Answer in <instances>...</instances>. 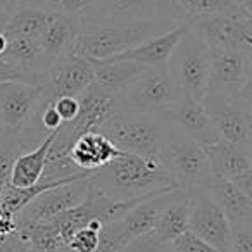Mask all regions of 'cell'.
<instances>
[{"mask_svg":"<svg viewBox=\"0 0 252 252\" xmlns=\"http://www.w3.org/2000/svg\"><path fill=\"white\" fill-rule=\"evenodd\" d=\"M88 185L114 202H140L156 193L176 189L161 161L123 152L88 175Z\"/></svg>","mask_w":252,"mask_h":252,"instance_id":"6da1fadb","label":"cell"},{"mask_svg":"<svg viewBox=\"0 0 252 252\" xmlns=\"http://www.w3.org/2000/svg\"><path fill=\"white\" fill-rule=\"evenodd\" d=\"M176 26L169 21L152 23H104L80 21L76 36L71 45V54L90 61L92 64L104 63L144 40L164 33Z\"/></svg>","mask_w":252,"mask_h":252,"instance_id":"7a4b0ae2","label":"cell"},{"mask_svg":"<svg viewBox=\"0 0 252 252\" xmlns=\"http://www.w3.org/2000/svg\"><path fill=\"white\" fill-rule=\"evenodd\" d=\"M97 131L104 133L119 151L159 161L166 126L159 112L140 114L116 111L98 126Z\"/></svg>","mask_w":252,"mask_h":252,"instance_id":"3957f363","label":"cell"},{"mask_svg":"<svg viewBox=\"0 0 252 252\" xmlns=\"http://www.w3.org/2000/svg\"><path fill=\"white\" fill-rule=\"evenodd\" d=\"M159 161L176 187L189 193L206 192L214 176L206 147L169 130L168 126L159 152Z\"/></svg>","mask_w":252,"mask_h":252,"instance_id":"277c9868","label":"cell"},{"mask_svg":"<svg viewBox=\"0 0 252 252\" xmlns=\"http://www.w3.org/2000/svg\"><path fill=\"white\" fill-rule=\"evenodd\" d=\"M169 74L182 97L200 100L206 94L211 69V50L199 33L189 28L178 40L168 59Z\"/></svg>","mask_w":252,"mask_h":252,"instance_id":"5b68a950","label":"cell"},{"mask_svg":"<svg viewBox=\"0 0 252 252\" xmlns=\"http://www.w3.org/2000/svg\"><path fill=\"white\" fill-rule=\"evenodd\" d=\"M204 111L221 140L251 152L252 144V105L251 87L237 97L204 94L200 98Z\"/></svg>","mask_w":252,"mask_h":252,"instance_id":"8992f818","label":"cell"},{"mask_svg":"<svg viewBox=\"0 0 252 252\" xmlns=\"http://www.w3.org/2000/svg\"><path fill=\"white\" fill-rule=\"evenodd\" d=\"M182 97L166 66L145 67L118 97V111L156 114Z\"/></svg>","mask_w":252,"mask_h":252,"instance_id":"52a82bcc","label":"cell"},{"mask_svg":"<svg viewBox=\"0 0 252 252\" xmlns=\"http://www.w3.org/2000/svg\"><path fill=\"white\" fill-rule=\"evenodd\" d=\"M81 21L152 23L169 21L180 25L182 14L173 0H97L95 7Z\"/></svg>","mask_w":252,"mask_h":252,"instance_id":"ba28073f","label":"cell"},{"mask_svg":"<svg viewBox=\"0 0 252 252\" xmlns=\"http://www.w3.org/2000/svg\"><path fill=\"white\" fill-rule=\"evenodd\" d=\"M209 50H242L252 54V12L237 11L197 19L190 25Z\"/></svg>","mask_w":252,"mask_h":252,"instance_id":"9c48e42d","label":"cell"},{"mask_svg":"<svg viewBox=\"0 0 252 252\" xmlns=\"http://www.w3.org/2000/svg\"><path fill=\"white\" fill-rule=\"evenodd\" d=\"M88 178V176H87ZM80 178L74 182L61 183V185L50 187L28 202L14 218L16 226L33 223H47L59 214L76 207L88 195V180Z\"/></svg>","mask_w":252,"mask_h":252,"instance_id":"30bf717a","label":"cell"},{"mask_svg":"<svg viewBox=\"0 0 252 252\" xmlns=\"http://www.w3.org/2000/svg\"><path fill=\"white\" fill-rule=\"evenodd\" d=\"M95 66L74 54H64L52 61L42 85L40 105L45 107L57 97H78L94 80Z\"/></svg>","mask_w":252,"mask_h":252,"instance_id":"8fae6325","label":"cell"},{"mask_svg":"<svg viewBox=\"0 0 252 252\" xmlns=\"http://www.w3.org/2000/svg\"><path fill=\"white\" fill-rule=\"evenodd\" d=\"M252 54L242 50H211L206 94L237 97L251 87Z\"/></svg>","mask_w":252,"mask_h":252,"instance_id":"7c38bea8","label":"cell"},{"mask_svg":"<svg viewBox=\"0 0 252 252\" xmlns=\"http://www.w3.org/2000/svg\"><path fill=\"white\" fill-rule=\"evenodd\" d=\"M189 231L220 252H228L231 233L230 223L207 192H195L190 197Z\"/></svg>","mask_w":252,"mask_h":252,"instance_id":"4fadbf2b","label":"cell"},{"mask_svg":"<svg viewBox=\"0 0 252 252\" xmlns=\"http://www.w3.org/2000/svg\"><path fill=\"white\" fill-rule=\"evenodd\" d=\"M159 114L169 130L176 131V133L183 135V137L190 138L204 147L220 140L200 100L190 97H180L175 104L162 109Z\"/></svg>","mask_w":252,"mask_h":252,"instance_id":"5bb4252c","label":"cell"},{"mask_svg":"<svg viewBox=\"0 0 252 252\" xmlns=\"http://www.w3.org/2000/svg\"><path fill=\"white\" fill-rule=\"evenodd\" d=\"M189 28H190V25L180 23V25L173 26V28L168 30V32L159 33V35H156V36H151V38L144 40V42L138 43V45L131 47V49L125 50V52L118 54V56L111 57V59L104 61V63L128 61V63L140 64V66H144V67L166 66L173 49H175L178 40L182 38L183 33H185Z\"/></svg>","mask_w":252,"mask_h":252,"instance_id":"9a60e30c","label":"cell"},{"mask_svg":"<svg viewBox=\"0 0 252 252\" xmlns=\"http://www.w3.org/2000/svg\"><path fill=\"white\" fill-rule=\"evenodd\" d=\"M121 154L123 151H119L104 133L90 130L74 138L71 147L67 149L66 158L73 162L78 171L90 175Z\"/></svg>","mask_w":252,"mask_h":252,"instance_id":"2e32d148","label":"cell"},{"mask_svg":"<svg viewBox=\"0 0 252 252\" xmlns=\"http://www.w3.org/2000/svg\"><path fill=\"white\" fill-rule=\"evenodd\" d=\"M206 192L224 213L230 226L252 223V197L245 195L230 180L213 176Z\"/></svg>","mask_w":252,"mask_h":252,"instance_id":"e0dca14e","label":"cell"},{"mask_svg":"<svg viewBox=\"0 0 252 252\" xmlns=\"http://www.w3.org/2000/svg\"><path fill=\"white\" fill-rule=\"evenodd\" d=\"M192 193L183 189H175L169 200L164 204L154 224V233L162 244H171L176 237L189 230V211Z\"/></svg>","mask_w":252,"mask_h":252,"instance_id":"ac0fdd59","label":"cell"},{"mask_svg":"<svg viewBox=\"0 0 252 252\" xmlns=\"http://www.w3.org/2000/svg\"><path fill=\"white\" fill-rule=\"evenodd\" d=\"M209 156L211 169L214 176H220L224 180L240 178V176L252 173V159L251 152L237 147L233 144H228L224 140H218L206 147Z\"/></svg>","mask_w":252,"mask_h":252,"instance_id":"d6986e66","label":"cell"},{"mask_svg":"<svg viewBox=\"0 0 252 252\" xmlns=\"http://www.w3.org/2000/svg\"><path fill=\"white\" fill-rule=\"evenodd\" d=\"M56 131L47 135V138L40 145L28 152H23L14 159L11 171V187L14 189H30L42 180L43 169H45L47 154H49L50 144H52Z\"/></svg>","mask_w":252,"mask_h":252,"instance_id":"ffe728a7","label":"cell"},{"mask_svg":"<svg viewBox=\"0 0 252 252\" xmlns=\"http://www.w3.org/2000/svg\"><path fill=\"white\" fill-rule=\"evenodd\" d=\"M94 80L92 83L98 88L109 92L112 95H121L128 85L145 69L144 66L128 61H118V63H100L94 64Z\"/></svg>","mask_w":252,"mask_h":252,"instance_id":"44dd1931","label":"cell"},{"mask_svg":"<svg viewBox=\"0 0 252 252\" xmlns=\"http://www.w3.org/2000/svg\"><path fill=\"white\" fill-rule=\"evenodd\" d=\"M78 26H80V19L52 16L40 38L42 50L52 61L64 54H71V45L76 36Z\"/></svg>","mask_w":252,"mask_h":252,"instance_id":"7402d4cb","label":"cell"},{"mask_svg":"<svg viewBox=\"0 0 252 252\" xmlns=\"http://www.w3.org/2000/svg\"><path fill=\"white\" fill-rule=\"evenodd\" d=\"M4 57L11 63L18 64L23 69L38 74H45L52 64V59L43 52L38 43L28 38H21V36L9 35V45Z\"/></svg>","mask_w":252,"mask_h":252,"instance_id":"603a6c76","label":"cell"},{"mask_svg":"<svg viewBox=\"0 0 252 252\" xmlns=\"http://www.w3.org/2000/svg\"><path fill=\"white\" fill-rule=\"evenodd\" d=\"M50 18L52 16L43 11H38V9L19 7L16 11V14L11 18V21L7 23L4 32L11 36L28 38L40 45V38H42L43 32H45Z\"/></svg>","mask_w":252,"mask_h":252,"instance_id":"cb8c5ba5","label":"cell"},{"mask_svg":"<svg viewBox=\"0 0 252 252\" xmlns=\"http://www.w3.org/2000/svg\"><path fill=\"white\" fill-rule=\"evenodd\" d=\"M173 2L176 4L183 23L187 25H192L197 19L209 18V16L247 11V9H242L235 0H173Z\"/></svg>","mask_w":252,"mask_h":252,"instance_id":"d4e9b609","label":"cell"},{"mask_svg":"<svg viewBox=\"0 0 252 252\" xmlns=\"http://www.w3.org/2000/svg\"><path fill=\"white\" fill-rule=\"evenodd\" d=\"M95 2L97 0H19V7L38 9L50 16L74 18L81 21L94 11Z\"/></svg>","mask_w":252,"mask_h":252,"instance_id":"484cf974","label":"cell"},{"mask_svg":"<svg viewBox=\"0 0 252 252\" xmlns=\"http://www.w3.org/2000/svg\"><path fill=\"white\" fill-rule=\"evenodd\" d=\"M16 228L28 237L35 252H61V247L64 245L59 231L52 223H33Z\"/></svg>","mask_w":252,"mask_h":252,"instance_id":"4316f807","label":"cell"},{"mask_svg":"<svg viewBox=\"0 0 252 252\" xmlns=\"http://www.w3.org/2000/svg\"><path fill=\"white\" fill-rule=\"evenodd\" d=\"M102 226L104 224L100 221H90L85 226L74 230L64 245L73 252H97Z\"/></svg>","mask_w":252,"mask_h":252,"instance_id":"83f0119b","label":"cell"},{"mask_svg":"<svg viewBox=\"0 0 252 252\" xmlns=\"http://www.w3.org/2000/svg\"><path fill=\"white\" fill-rule=\"evenodd\" d=\"M9 81H19V83L28 85H43L45 74L32 73L28 69H23L18 64L7 61L4 56H0V83H9Z\"/></svg>","mask_w":252,"mask_h":252,"instance_id":"f1b7e54d","label":"cell"},{"mask_svg":"<svg viewBox=\"0 0 252 252\" xmlns=\"http://www.w3.org/2000/svg\"><path fill=\"white\" fill-rule=\"evenodd\" d=\"M119 252H169V245L162 244L152 230L131 238Z\"/></svg>","mask_w":252,"mask_h":252,"instance_id":"f546056e","label":"cell"},{"mask_svg":"<svg viewBox=\"0 0 252 252\" xmlns=\"http://www.w3.org/2000/svg\"><path fill=\"white\" fill-rule=\"evenodd\" d=\"M169 252H220V251L214 249L213 245H209L207 242H204L202 238L195 237L192 231L187 230L169 244Z\"/></svg>","mask_w":252,"mask_h":252,"instance_id":"4dcf8cb0","label":"cell"},{"mask_svg":"<svg viewBox=\"0 0 252 252\" xmlns=\"http://www.w3.org/2000/svg\"><path fill=\"white\" fill-rule=\"evenodd\" d=\"M228 252H252V223L233 224Z\"/></svg>","mask_w":252,"mask_h":252,"instance_id":"1f68e13d","label":"cell"},{"mask_svg":"<svg viewBox=\"0 0 252 252\" xmlns=\"http://www.w3.org/2000/svg\"><path fill=\"white\" fill-rule=\"evenodd\" d=\"M0 252H35L28 237L16 228L5 237H0Z\"/></svg>","mask_w":252,"mask_h":252,"instance_id":"d6a6232c","label":"cell"},{"mask_svg":"<svg viewBox=\"0 0 252 252\" xmlns=\"http://www.w3.org/2000/svg\"><path fill=\"white\" fill-rule=\"evenodd\" d=\"M52 105L56 109V112L59 114L61 121L69 123L73 121L78 116V111H80V102H78V97H57L52 100Z\"/></svg>","mask_w":252,"mask_h":252,"instance_id":"836d02e7","label":"cell"},{"mask_svg":"<svg viewBox=\"0 0 252 252\" xmlns=\"http://www.w3.org/2000/svg\"><path fill=\"white\" fill-rule=\"evenodd\" d=\"M19 7V0H0V30H5L7 23L16 14Z\"/></svg>","mask_w":252,"mask_h":252,"instance_id":"e575fe53","label":"cell"},{"mask_svg":"<svg viewBox=\"0 0 252 252\" xmlns=\"http://www.w3.org/2000/svg\"><path fill=\"white\" fill-rule=\"evenodd\" d=\"M7 45H9V35L4 32V30H0V56H4L5 54Z\"/></svg>","mask_w":252,"mask_h":252,"instance_id":"d590c367","label":"cell"},{"mask_svg":"<svg viewBox=\"0 0 252 252\" xmlns=\"http://www.w3.org/2000/svg\"><path fill=\"white\" fill-rule=\"evenodd\" d=\"M242 9H247V11H252V0H235Z\"/></svg>","mask_w":252,"mask_h":252,"instance_id":"8d00e7d4","label":"cell"},{"mask_svg":"<svg viewBox=\"0 0 252 252\" xmlns=\"http://www.w3.org/2000/svg\"><path fill=\"white\" fill-rule=\"evenodd\" d=\"M61 252H73V251H69L66 245H63V247H61Z\"/></svg>","mask_w":252,"mask_h":252,"instance_id":"74e56055","label":"cell"},{"mask_svg":"<svg viewBox=\"0 0 252 252\" xmlns=\"http://www.w3.org/2000/svg\"><path fill=\"white\" fill-rule=\"evenodd\" d=\"M4 137V131H2V126H0V138Z\"/></svg>","mask_w":252,"mask_h":252,"instance_id":"f35d334b","label":"cell"}]
</instances>
